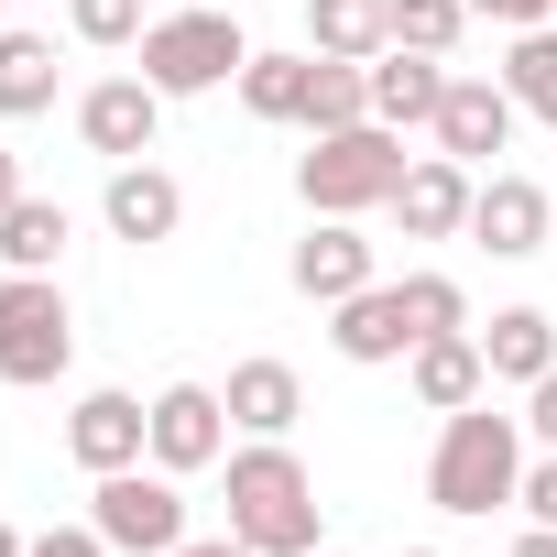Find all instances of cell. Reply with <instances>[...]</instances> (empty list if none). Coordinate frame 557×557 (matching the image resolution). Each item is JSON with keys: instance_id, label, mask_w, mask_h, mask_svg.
<instances>
[{"instance_id": "e575fe53", "label": "cell", "mask_w": 557, "mask_h": 557, "mask_svg": "<svg viewBox=\"0 0 557 557\" xmlns=\"http://www.w3.org/2000/svg\"><path fill=\"white\" fill-rule=\"evenodd\" d=\"M12 197H23V153H12V143H0V208H12Z\"/></svg>"}, {"instance_id": "5b68a950", "label": "cell", "mask_w": 557, "mask_h": 557, "mask_svg": "<svg viewBox=\"0 0 557 557\" xmlns=\"http://www.w3.org/2000/svg\"><path fill=\"white\" fill-rule=\"evenodd\" d=\"M77 361V318H66V296H55V273H12L0 285V383H55Z\"/></svg>"}, {"instance_id": "7c38bea8", "label": "cell", "mask_w": 557, "mask_h": 557, "mask_svg": "<svg viewBox=\"0 0 557 557\" xmlns=\"http://www.w3.org/2000/svg\"><path fill=\"white\" fill-rule=\"evenodd\" d=\"M470 197H481V175H470V164L416 153V164H405V186H394V219H405V240H459V230H470Z\"/></svg>"}, {"instance_id": "3957f363", "label": "cell", "mask_w": 557, "mask_h": 557, "mask_svg": "<svg viewBox=\"0 0 557 557\" xmlns=\"http://www.w3.org/2000/svg\"><path fill=\"white\" fill-rule=\"evenodd\" d=\"M394 186H405V132H383V121L318 132V143H307V164H296V197H307L318 219H361V208H394Z\"/></svg>"}, {"instance_id": "9c48e42d", "label": "cell", "mask_w": 557, "mask_h": 557, "mask_svg": "<svg viewBox=\"0 0 557 557\" xmlns=\"http://www.w3.org/2000/svg\"><path fill=\"white\" fill-rule=\"evenodd\" d=\"M546 219H557V197L535 186V175H481V197H470V240L492 251V262H535L546 251Z\"/></svg>"}, {"instance_id": "7a4b0ae2", "label": "cell", "mask_w": 557, "mask_h": 557, "mask_svg": "<svg viewBox=\"0 0 557 557\" xmlns=\"http://www.w3.org/2000/svg\"><path fill=\"white\" fill-rule=\"evenodd\" d=\"M513 492H524V416H492V394H481V405H459V416L437 426L426 503L459 513V524H481V513H503Z\"/></svg>"}, {"instance_id": "4dcf8cb0", "label": "cell", "mask_w": 557, "mask_h": 557, "mask_svg": "<svg viewBox=\"0 0 557 557\" xmlns=\"http://www.w3.org/2000/svg\"><path fill=\"white\" fill-rule=\"evenodd\" d=\"M481 23H513V34H535V23H557V0H470Z\"/></svg>"}, {"instance_id": "277c9868", "label": "cell", "mask_w": 557, "mask_h": 557, "mask_svg": "<svg viewBox=\"0 0 557 557\" xmlns=\"http://www.w3.org/2000/svg\"><path fill=\"white\" fill-rule=\"evenodd\" d=\"M240 66H251V34H240L230 12H164V23H143V77H153L164 99L230 88Z\"/></svg>"}, {"instance_id": "e0dca14e", "label": "cell", "mask_w": 557, "mask_h": 557, "mask_svg": "<svg viewBox=\"0 0 557 557\" xmlns=\"http://www.w3.org/2000/svg\"><path fill=\"white\" fill-rule=\"evenodd\" d=\"M329 318H339V329H329V339H339V361H405V350H416L405 285H361V296H350V307H329Z\"/></svg>"}, {"instance_id": "8d00e7d4", "label": "cell", "mask_w": 557, "mask_h": 557, "mask_svg": "<svg viewBox=\"0 0 557 557\" xmlns=\"http://www.w3.org/2000/svg\"><path fill=\"white\" fill-rule=\"evenodd\" d=\"M405 557H437V546H405Z\"/></svg>"}, {"instance_id": "8fae6325", "label": "cell", "mask_w": 557, "mask_h": 557, "mask_svg": "<svg viewBox=\"0 0 557 557\" xmlns=\"http://www.w3.org/2000/svg\"><path fill=\"white\" fill-rule=\"evenodd\" d=\"M66 448H77V470H88V481H110V470L153 459V405H143V394H77Z\"/></svg>"}, {"instance_id": "44dd1931", "label": "cell", "mask_w": 557, "mask_h": 557, "mask_svg": "<svg viewBox=\"0 0 557 557\" xmlns=\"http://www.w3.org/2000/svg\"><path fill=\"white\" fill-rule=\"evenodd\" d=\"M307 99H318V55H262L251 45V66H240V110L251 121H307Z\"/></svg>"}, {"instance_id": "30bf717a", "label": "cell", "mask_w": 557, "mask_h": 557, "mask_svg": "<svg viewBox=\"0 0 557 557\" xmlns=\"http://www.w3.org/2000/svg\"><path fill=\"white\" fill-rule=\"evenodd\" d=\"M77 132H88V153L143 164V153H153V132H164V88H153V77H99V88L77 99Z\"/></svg>"}, {"instance_id": "d590c367", "label": "cell", "mask_w": 557, "mask_h": 557, "mask_svg": "<svg viewBox=\"0 0 557 557\" xmlns=\"http://www.w3.org/2000/svg\"><path fill=\"white\" fill-rule=\"evenodd\" d=\"M23 546H34V535H12V524H0V557H23Z\"/></svg>"}, {"instance_id": "6da1fadb", "label": "cell", "mask_w": 557, "mask_h": 557, "mask_svg": "<svg viewBox=\"0 0 557 557\" xmlns=\"http://www.w3.org/2000/svg\"><path fill=\"white\" fill-rule=\"evenodd\" d=\"M230 535L251 546V557H318L329 535H318V481H307V459L285 448V437H251V448H230Z\"/></svg>"}, {"instance_id": "83f0119b", "label": "cell", "mask_w": 557, "mask_h": 557, "mask_svg": "<svg viewBox=\"0 0 557 557\" xmlns=\"http://www.w3.org/2000/svg\"><path fill=\"white\" fill-rule=\"evenodd\" d=\"M66 34L99 45V55H121V45H143V0H66Z\"/></svg>"}, {"instance_id": "d6986e66", "label": "cell", "mask_w": 557, "mask_h": 557, "mask_svg": "<svg viewBox=\"0 0 557 557\" xmlns=\"http://www.w3.org/2000/svg\"><path fill=\"white\" fill-rule=\"evenodd\" d=\"M481 361H492V383H546L557 372V318L546 307H503L481 329Z\"/></svg>"}, {"instance_id": "52a82bcc", "label": "cell", "mask_w": 557, "mask_h": 557, "mask_svg": "<svg viewBox=\"0 0 557 557\" xmlns=\"http://www.w3.org/2000/svg\"><path fill=\"white\" fill-rule=\"evenodd\" d=\"M230 459V394L219 383H164L153 394V470H219Z\"/></svg>"}, {"instance_id": "9a60e30c", "label": "cell", "mask_w": 557, "mask_h": 557, "mask_svg": "<svg viewBox=\"0 0 557 557\" xmlns=\"http://www.w3.org/2000/svg\"><path fill=\"white\" fill-rule=\"evenodd\" d=\"M448 99V55H416V45H383L372 55V121L383 132H426Z\"/></svg>"}, {"instance_id": "603a6c76", "label": "cell", "mask_w": 557, "mask_h": 557, "mask_svg": "<svg viewBox=\"0 0 557 557\" xmlns=\"http://www.w3.org/2000/svg\"><path fill=\"white\" fill-rule=\"evenodd\" d=\"M55 251H66V208L55 197H12L0 208V262L12 273H55Z\"/></svg>"}, {"instance_id": "5bb4252c", "label": "cell", "mask_w": 557, "mask_h": 557, "mask_svg": "<svg viewBox=\"0 0 557 557\" xmlns=\"http://www.w3.org/2000/svg\"><path fill=\"white\" fill-rule=\"evenodd\" d=\"M99 219H110V240H175L186 230V186L164 175V164H110V197H99Z\"/></svg>"}, {"instance_id": "ffe728a7", "label": "cell", "mask_w": 557, "mask_h": 557, "mask_svg": "<svg viewBox=\"0 0 557 557\" xmlns=\"http://www.w3.org/2000/svg\"><path fill=\"white\" fill-rule=\"evenodd\" d=\"M383 45H394V0H307V55L372 66Z\"/></svg>"}, {"instance_id": "d4e9b609", "label": "cell", "mask_w": 557, "mask_h": 557, "mask_svg": "<svg viewBox=\"0 0 557 557\" xmlns=\"http://www.w3.org/2000/svg\"><path fill=\"white\" fill-rule=\"evenodd\" d=\"M350 121H372V66H350V55H318V99H307V132H350Z\"/></svg>"}, {"instance_id": "7402d4cb", "label": "cell", "mask_w": 557, "mask_h": 557, "mask_svg": "<svg viewBox=\"0 0 557 557\" xmlns=\"http://www.w3.org/2000/svg\"><path fill=\"white\" fill-rule=\"evenodd\" d=\"M55 110V45L45 34H0V121Z\"/></svg>"}, {"instance_id": "74e56055", "label": "cell", "mask_w": 557, "mask_h": 557, "mask_svg": "<svg viewBox=\"0 0 557 557\" xmlns=\"http://www.w3.org/2000/svg\"><path fill=\"white\" fill-rule=\"evenodd\" d=\"M318 557H339V546H318Z\"/></svg>"}, {"instance_id": "1f68e13d", "label": "cell", "mask_w": 557, "mask_h": 557, "mask_svg": "<svg viewBox=\"0 0 557 557\" xmlns=\"http://www.w3.org/2000/svg\"><path fill=\"white\" fill-rule=\"evenodd\" d=\"M524 426L557 448V372H546V383H524Z\"/></svg>"}, {"instance_id": "ac0fdd59", "label": "cell", "mask_w": 557, "mask_h": 557, "mask_svg": "<svg viewBox=\"0 0 557 557\" xmlns=\"http://www.w3.org/2000/svg\"><path fill=\"white\" fill-rule=\"evenodd\" d=\"M296 416H307L296 361H240V372H230V426H240V437H285Z\"/></svg>"}, {"instance_id": "2e32d148", "label": "cell", "mask_w": 557, "mask_h": 557, "mask_svg": "<svg viewBox=\"0 0 557 557\" xmlns=\"http://www.w3.org/2000/svg\"><path fill=\"white\" fill-rule=\"evenodd\" d=\"M405 361H416V405H426V416H459V405H481V394H492V361H481V339H470V329L416 339Z\"/></svg>"}, {"instance_id": "f1b7e54d", "label": "cell", "mask_w": 557, "mask_h": 557, "mask_svg": "<svg viewBox=\"0 0 557 557\" xmlns=\"http://www.w3.org/2000/svg\"><path fill=\"white\" fill-rule=\"evenodd\" d=\"M23 557H110V535H99V524H45Z\"/></svg>"}, {"instance_id": "d6a6232c", "label": "cell", "mask_w": 557, "mask_h": 557, "mask_svg": "<svg viewBox=\"0 0 557 557\" xmlns=\"http://www.w3.org/2000/svg\"><path fill=\"white\" fill-rule=\"evenodd\" d=\"M175 557H251V546H240V535H186Z\"/></svg>"}, {"instance_id": "4fadbf2b", "label": "cell", "mask_w": 557, "mask_h": 557, "mask_svg": "<svg viewBox=\"0 0 557 557\" xmlns=\"http://www.w3.org/2000/svg\"><path fill=\"white\" fill-rule=\"evenodd\" d=\"M361 285H383V262H372V240H361L350 219H318V230L296 240V296H307V307H350Z\"/></svg>"}, {"instance_id": "cb8c5ba5", "label": "cell", "mask_w": 557, "mask_h": 557, "mask_svg": "<svg viewBox=\"0 0 557 557\" xmlns=\"http://www.w3.org/2000/svg\"><path fill=\"white\" fill-rule=\"evenodd\" d=\"M503 88H513V110H524V121H546V132H557V23L513 34V55H503Z\"/></svg>"}, {"instance_id": "f546056e", "label": "cell", "mask_w": 557, "mask_h": 557, "mask_svg": "<svg viewBox=\"0 0 557 557\" xmlns=\"http://www.w3.org/2000/svg\"><path fill=\"white\" fill-rule=\"evenodd\" d=\"M513 503H524L535 524H557V448H546V459H524V492H513Z\"/></svg>"}, {"instance_id": "4316f807", "label": "cell", "mask_w": 557, "mask_h": 557, "mask_svg": "<svg viewBox=\"0 0 557 557\" xmlns=\"http://www.w3.org/2000/svg\"><path fill=\"white\" fill-rule=\"evenodd\" d=\"M459 23H470V0H394V45H416V55H448Z\"/></svg>"}, {"instance_id": "ba28073f", "label": "cell", "mask_w": 557, "mask_h": 557, "mask_svg": "<svg viewBox=\"0 0 557 557\" xmlns=\"http://www.w3.org/2000/svg\"><path fill=\"white\" fill-rule=\"evenodd\" d=\"M513 121H524V110H513V88H503V77H448V99H437V121H426V132H437V153H448V164H470V175H481V164L513 143Z\"/></svg>"}, {"instance_id": "484cf974", "label": "cell", "mask_w": 557, "mask_h": 557, "mask_svg": "<svg viewBox=\"0 0 557 557\" xmlns=\"http://www.w3.org/2000/svg\"><path fill=\"white\" fill-rule=\"evenodd\" d=\"M405 318H416V339H448V329H470L459 273H405Z\"/></svg>"}, {"instance_id": "8992f818", "label": "cell", "mask_w": 557, "mask_h": 557, "mask_svg": "<svg viewBox=\"0 0 557 557\" xmlns=\"http://www.w3.org/2000/svg\"><path fill=\"white\" fill-rule=\"evenodd\" d=\"M88 524L110 535V557H175L186 546V492H175V470H110L99 492H88Z\"/></svg>"}, {"instance_id": "836d02e7", "label": "cell", "mask_w": 557, "mask_h": 557, "mask_svg": "<svg viewBox=\"0 0 557 557\" xmlns=\"http://www.w3.org/2000/svg\"><path fill=\"white\" fill-rule=\"evenodd\" d=\"M503 557H557V524H535V535H513Z\"/></svg>"}]
</instances>
